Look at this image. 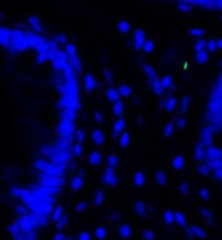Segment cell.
<instances>
[{"instance_id": "cell-10", "label": "cell", "mask_w": 222, "mask_h": 240, "mask_svg": "<svg viewBox=\"0 0 222 240\" xmlns=\"http://www.w3.org/2000/svg\"><path fill=\"white\" fill-rule=\"evenodd\" d=\"M119 94L123 96H128L131 94V87L126 85H122L119 88Z\"/></svg>"}, {"instance_id": "cell-4", "label": "cell", "mask_w": 222, "mask_h": 240, "mask_svg": "<svg viewBox=\"0 0 222 240\" xmlns=\"http://www.w3.org/2000/svg\"><path fill=\"white\" fill-rule=\"evenodd\" d=\"M113 112L116 116H121L123 112V104L121 101H117L115 102L113 106Z\"/></svg>"}, {"instance_id": "cell-14", "label": "cell", "mask_w": 222, "mask_h": 240, "mask_svg": "<svg viewBox=\"0 0 222 240\" xmlns=\"http://www.w3.org/2000/svg\"><path fill=\"white\" fill-rule=\"evenodd\" d=\"M174 132V126L171 123H167L164 126V134L166 137H170L173 134Z\"/></svg>"}, {"instance_id": "cell-6", "label": "cell", "mask_w": 222, "mask_h": 240, "mask_svg": "<svg viewBox=\"0 0 222 240\" xmlns=\"http://www.w3.org/2000/svg\"><path fill=\"white\" fill-rule=\"evenodd\" d=\"M106 97L111 101H117L119 100V94L114 89H109L106 93Z\"/></svg>"}, {"instance_id": "cell-22", "label": "cell", "mask_w": 222, "mask_h": 240, "mask_svg": "<svg viewBox=\"0 0 222 240\" xmlns=\"http://www.w3.org/2000/svg\"><path fill=\"white\" fill-rule=\"evenodd\" d=\"M108 163L109 165H115L117 163V158L116 156L114 155V154H111V155H110L109 156L108 158Z\"/></svg>"}, {"instance_id": "cell-29", "label": "cell", "mask_w": 222, "mask_h": 240, "mask_svg": "<svg viewBox=\"0 0 222 240\" xmlns=\"http://www.w3.org/2000/svg\"><path fill=\"white\" fill-rule=\"evenodd\" d=\"M221 44V40H219L218 42H216V47H217V45H218L219 47H220Z\"/></svg>"}, {"instance_id": "cell-26", "label": "cell", "mask_w": 222, "mask_h": 240, "mask_svg": "<svg viewBox=\"0 0 222 240\" xmlns=\"http://www.w3.org/2000/svg\"><path fill=\"white\" fill-rule=\"evenodd\" d=\"M185 120L183 118H180L178 120V125H179L180 128H183V126L185 125Z\"/></svg>"}, {"instance_id": "cell-3", "label": "cell", "mask_w": 222, "mask_h": 240, "mask_svg": "<svg viewBox=\"0 0 222 240\" xmlns=\"http://www.w3.org/2000/svg\"><path fill=\"white\" fill-rule=\"evenodd\" d=\"M85 86L88 91L92 90L95 86V81L93 77L88 74L85 78Z\"/></svg>"}, {"instance_id": "cell-20", "label": "cell", "mask_w": 222, "mask_h": 240, "mask_svg": "<svg viewBox=\"0 0 222 240\" xmlns=\"http://www.w3.org/2000/svg\"><path fill=\"white\" fill-rule=\"evenodd\" d=\"M189 104V97L188 96H185L184 98L182 100V104H181V110L182 111H185L187 110Z\"/></svg>"}, {"instance_id": "cell-28", "label": "cell", "mask_w": 222, "mask_h": 240, "mask_svg": "<svg viewBox=\"0 0 222 240\" xmlns=\"http://www.w3.org/2000/svg\"><path fill=\"white\" fill-rule=\"evenodd\" d=\"M179 8L180 9L182 10H188L189 9V7L187 6V5H185V4H181V5H179Z\"/></svg>"}, {"instance_id": "cell-21", "label": "cell", "mask_w": 222, "mask_h": 240, "mask_svg": "<svg viewBox=\"0 0 222 240\" xmlns=\"http://www.w3.org/2000/svg\"><path fill=\"white\" fill-rule=\"evenodd\" d=\"M183 163V159L182 158V156H176L174 160V165L176 168H179V167L181 166Z\"/></svg>"}, {"instance_id": "cell-9", "label": "cell", "mask_w": 222, "mask_h": 240, "mask_svg": "<svg viewBox=\"0 0 222 240\" xmlns=\"http://www.w3.org/2000/svg\"><path fill=\"white\" fill-rule=\"evenodd\" d=\"M176 104H177L176 99L174 97H171L167 100L166 103L165 104V109L168 111H171L176 108Z\"/></svg>"}, {"instance_id": "cell-27", "label": "cell", "mask_w": 222, "mask_h": 240, "mask_svg": "<svg viewBox=\"0 0 222 240\" xmlns=\"http://www.w3.org/2000/svg\"><path fill=\"white\" fill-rule=\"evenodd\" d=\"M83 138H84L83 132L82 130H80L78 132V139L79 140V142H83Z\"/></svg>"}, {"instance_id": "cell-7", "label": "cell", "mask_w": 222, "mask_h": 240, "mask_svg": "<svg viewBox=\"0 0 222 240\" xmlns=\"http://www.w3.org/2000/svg\"><path fill=\"white\" fill-rule=\"evenodd\" d=\"M208 57L207 52L205 50H202L200 51H197L195 60L198 63H203L206 61Z\"/></svg>"}, {"instance_id": "cell-24", "label": "cell", "mask_w": 222, "mask_h": 240, "mask_svg": "<svg viewBox=\"0 0 222 240\" xmlns=\"http://www.w3.org/2000/svg\"><path fill=\"white\" fill-rule=\"evenodd\" d=\"M105 78L108 81H111V73L110 71L108 69H105Z\"/></svg>"}, {"instance_id": "cell-2", "label": "cell", "mask_w": 222, "mask_h": 240, "mask_svg": "<svg viewBox=\"0 0 222 240\" xmlns=\"http://www.w3.org/2000/svg\"><path fill=\"white\" fill-rule=\"evenodd\" d=\"M92 139L96 144H101L105 142V136L102 132L99 130H96L92 133Z\"/></svg>"}, {"instance_id": "cell-1", "label": "cell", "mask_w": 222, "mask_h": 240, "mask_svg": "<svg viewBox=\"0 0 222 240\" xmlns=\"http://www.w3.org/2000/svg\"><path fill=\"white\" fill-rule=\"evenodd\" d=\"M145 33L141 30H137L135 32V47L136 49H140L144 45Z\"/></svg>"}, {"instance_id": "cell-13", "label": "cell", "mask_w": 222, "mask_h": 240, "mask_svg": "<svg viewBox=\"0 0 222 240\" xmlns=\"http://www.w3.org/2000/svg\"><path fill=\"white\" fill-rule=\"evenodd\" d=\"M172 82H173V79L171 77L169 76H166L164 77L162 80H161L160 84L162 87L167 88L171 86L172 84Z\"/></svg>"}, {"instance_id": "cell-8", "label": "cell", "mask_w": 222, "mask_h": 240, "mask_svg": "<svg viewBox=\"0 0 222 240\" xmlns=\"http://www.w3.org/2000/svg\"><path fill=\"white\" fill-rule=\"evenodd\" d=\"M152 88L155 94H157L158 95H160L163 93L164 90H163V87H161V85L160 84V82L158 81L157 78H155L154 80H152Z\"/></svg>"}, {"instance_id": "cell-25", "label": "cell", "mask_w": 222, "mask_h": 240, "mask_svg": "<svg viewBox=\"0 0 222 240\" xmlns=\"http://www.w3.org/2000/svg\"><path fill=\"white\" fill-rule=\"evenodd\" d=\"M95 119L97 120L98 122H101L102 120V114L99 111H96L95 113Z\"/></svg>"}, {"instance_id": "cell-15", "label": "cell", "mask_w": 222, "mask_h": 240, "mask_svg": "<svg viewBox=\"0 0 222 240\" xmlns=\"http://www.w3.org/2000/svg\"><path fill=\"white\" fill-rule=\"evenodd\" d=\"M129 143V135H128V133L125 132L122 135V136L120 138V144L122 147H125Z\"/></svg>"}, {"instance_id": "cell-11", "label": "cell", "mask_w": 222, "mask_h": 240, "mask_svg": "<svg viewBox=\"0 0 222 240\" xmlns=\"http://www.w3.org/2000/svg\"><path fill=\"white\" fill-rule=\"evenodd\" d=\"M130 29V25L126 21H122L118 25V30L121 32H127Z\"/></svg>"}, {"instance_id": "cell-16", "label": "cell", "mask_w": 222, "mask_h": 240, "mask_svg": "<svg viewBox=\"0 0 222 240\" xmlns=\"http://www.w3.org/2000/svg\"><path fill=\"white\" fill-rule=\"evenodd\" d=\"M154 42L152 40H147L143 45L144 50L146 52H151L154 49Z\"/></svg>"}, {"instance_id": "cell-19", "label": "cell", "mask_w": 222, "mask_h": 240, "mask_svg": "<svg viewBox=\"0 0 222 240\" xmlns=\"http://www.w3.org/2000/svg\"><path fill=\"white\" fill-rule=\"evenodd\" d=\"M206 46V42L205 41L203 40H199L198 42H197L196 45H195V49L197 51H200L203 50V49L205 48V47Z\"/></svg>"}, {"instance_id": "cell-5", "label": "cell", "mask_w": 222, "mask_h": 240, "mask_svg": "<svg viewBox=\"0 0 222 240\" xmlns=\"http://www.w3.org/2000/svg\"><path fill=\"white\" fill-rule=\"evenodd\" d=\"M125 120L123 118H119L116 121V123H115L114 124V132L115 134H119V132H121L123 130V129L125 127Z\"/></svg>"}, {"instance_id": "cell-12", "label": "cell", "mask_w": 222, "mask_h": 240, "mask_svg": "<svg viewBox=\"0 0 222 240\" xmlns=\"http://www.w3.org/2000/svg\"><path fill=\"white\" fill-rule=\"evenodd\" d=\"M89 160H90V162L91 163L92 165H97L100 162L101 156L99 153L93 152L90 154V156L89 157Z\"/></svg>"}, {"instance_id": "cell-17", "label": "cell", "mask_w": 222, "mask_h": 240, "mask_svg": "<svg viewBox=\"0 0 222 240\" xmlns=\"http://www.w3.org/2000/svg\"><path fill=\"white\" fill-rule=\"evenodd\" d=\"M204 137H205V140H209L210 142L211 140V137H212V132H213V130H212V128H211V127L208 126V127H206V128L204 130Z\"/></svg>"}, {"instance_id": "cell-18", "label": "cell", "mask_w": 222, "mask_h": 240, "mask_svg": "<svg viewBox=\"0 0 222 240\" xmlns=\"http://www.w3.org/2000/svg\"><path fill=\"white\" fill-rule=\"evenodd\" d=\"M204 32H205L204 30L200 29V28H193V29H191L190 30V34L192 35H193V36H195V37L201 36V35L204 34Z\"/></svg>"}, {"instance_id": "cell-23", "label": "cell", "mask_w": 222, "mask_h": 240, "mask_svg": "<svg viewBox=\"0 0 222 240\" xmlns=\"http://www.w3.org/2000/svg\"><path fill=\"white\" fill-rule=\"evenodd\" d=\"M208 47L210 49L211 51H215V49L216 47V42L215 40H211L210 41L209 44H208Z\"/></svg>"}]
</instances>
